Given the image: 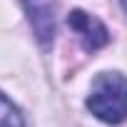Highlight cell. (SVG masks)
<instances>
[{
	"mask_svg": "<svg viewBox=\"0 0 127 127\" xmlns=\"http://www.w3.org/2000/svg\"><path fill=\"white\" fill-rule=\"evenodd\" d=\"M120 3H122V8H125V10H127V0H120Z\"/></svg>",
	"mask_w": 127,
	"mask_h": 127,
	"instance_id": "5",
	"label": "cell"
},
{
	"mask_svg": "<svg viewBox=\"0 0 127 127\" xmlns=\"http://www.w3.org/2000/svg\"><path fill=\"white\" fill-rule=\"evenodd\" d=\"M32 32L42 47H50L57 35V5L55 0H20Z\"/></svg>",
	"mask_w": 127,
	"mask_h": 127,
	"instance_id": "2",
	"label": "cell"
},
{
	"mask_svg": "<svg viewBox=\"0 0 127 127\" xmlns=\"http://www.w3.org/2000/svg\"><path fill=\"white\" fill-rule=\"evenodd\" d=\"M85 105L97 120L107 125L125 122L127 120V77L122 72H100L92 80Z\"/></svg>",
	"mask_w": 127,
	"mask_h": 127,
	"instance_id": "1",
	"label": "cell"
},
{
	"mask_svg": "<svg viewBox=\"0 0 127 127\" xmlns=\"http://www.w3.org/2000/svg\"><path fill=\"white\" fill-rule=\"evenodd\" d=\"M67 25H70V30H75L80 35L85 50H90V52H95V50H100L110 42V30L105 28V23L97 20L95 15L85 13V10H70Z\"/></svg>",
	"mask_w": 127,
	"mask_h": 127,
	"instance_id": "3",
	"label": "cell"
},
{
	"mask_svg": "<svg viewBox=\"0 0 127 127\" xmlns=\"http://www.w3.org/2000/svg\"><path fill=\"white\" fill-rule=\"evenodd\" d=\"M0 127H28L23 112L0 92Z\"/></svg>",
	"mask_w": 127,
	"mask_h": 127,
	"instance_id": "4",
	"label": "cell"
}]
</instances>
